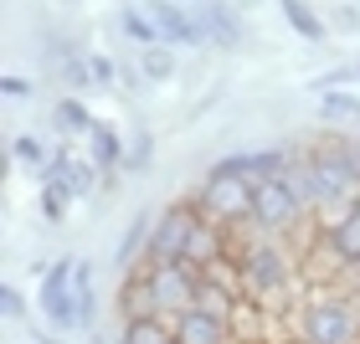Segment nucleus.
I'll return each mask as SVG.
<instances>
[{
    "label": "nucleus",
    "instance_id": "f257e3e1",
    "mask_svg": "<svg viewBox=\"0 0 360 344\" xmlns=\"http://www.w3.org/2000/svg\"><path fill=\"white\" fill-rule=\"evenodd\" d=\"M237 262H242V288H248V298H257V303L278 298V293L288 288V277H293L288 252L278 247V237H263L257 226H252V242L237 252Z\"/></svg>",
    "mask_w": 360,
    "mask_h": 344
},
{
    "label": "nucleus",
    "instance_id": "f03ea898",
    "mask_svg": "<svg viewBox=\"0 0 360 344\" xmlns=\"http://www.w3.org/2000/svg\"><path fill=\"white\" fill-rule=\"evenodd\" d=\"M195 221H201V206L195 201H175L160 211V221L150 226V242H144V252L134 267H165V262H186V242L195 232Z\"/></svg>",
    "mask_w": 360,
    "mask_h": 344
},
{
    "label": "nucleus",
    "instance_id": "7ed1b4c3",
    "mask_svg": "<svg viewBox=\"0 0 360 344\" xmlns=\"http://www.w3.org/2000/svg\"><path fill=\"white\" fill-rule=\"evenodd\" d=\"M304 344H360V308L355 298H330V293H314L304 303Z\"/></svg>",
    "mask_w": 360,
    "mask_h": 344
},
{
    "label": "nucleus",
    "instance_id": "20e7f679",
    "mask_svg": "<svg viewBox=\"0 0 360 344\" xmlns=\"http://www.w3.org/2000/svg\"><path fill=\"white\" fill-rule=\"evenodd\" d=\"M191 201L201 206L211 221H221V226H252V180H237V175L211 170Z\"/></svg>",
    "mask_w": 360,
    "mask_h": 344
},
{
    "label": "nucleus",
    "instance_id": "39448f33",
    "mask_svg": "<svg viewBox=\"0 0 360 344\" xmlns=\"http://www.w3.org/2000/svg\"><path fill=\"white\" fill-rule=\"evenodd\" d=\"M304 211L293 201L288 180L283 175H268V180H252V226L263 237H283L288 226H299Z\"/></svg>",
    "mask_w": 360,
    "mask_h": 344
},
{
    "label": "nucleus",
    "instance_id": "423d86ee",
    "mask_svg": "<svg viewBox=\"0 0 360 344\" xmlns=\"http://www.w3.org/2000/svg\"><path fill=\"white\" fill-rule=\"evenodd\" d=\"M72 277H77V257H57V267L41 277V314L57 324V329H83L77 324V293H72Z\"/></svg>",
    "mask_w": 360,
    "mask_h": 344
},
{
    "label": "nucleus",
    "instance_id": "0eeeda50",
    "mask_svg": "<svg viewBox=\"0 0 360 344\" xmlns=\"http://www.w3.org/2000/svg\"><path fill=\"white\" fill-rule=\"evenodd\" d=\"M155 283V298H160V314H186L195 303V288H201V272L191 262H165V267H144Z\"/></svg>",
    "mask_w": 360,
    "mask_h": 344
},
{
    "label": "nucleus",
    "instance_id": "6e6552de",
    "mask_svg": "<svg viewBox=\"0 0 360 344\" xmlns=\"http://www.w3.org/2000/svg\"><path fill=\"white\" fill-rule=\"evenodd\" d=\"M150 21L160 31V46H206V31L191 11H180L175 0H155L150 6Z\"/></svg>",
    "mask_w": 360,
    "mask_h": 344
},
{
    "label": "nucleus",
    "instance_id": "1a4fd4ad",
    "mask_svg": "<svg viewBox=\"0 0 360 344\" xmlns=\"http://www.w3.org/2000/svg\"><path fill=\"white\" fill-rule=\"evenodd\" d=\"M41 185H57L68 201H77V195H93V185H98V165H88V159L72 154V150H62L57 165L41 175Z\"/></svg>",
    "mask_w": 360,
    "mask_h": 344
},
{
    "label": "nucleus",
    "instance_id": "9d476101",
    "mask_svg": "<svg viewBox=\"0 0 360 344\" xmlns=\"http://www.w3.org/2000/svg\"><path fill=\"white\" fill-rule=\"evenodd\" d=\"M324 252H330L340 267H355L360 272V211H340L330 221V232H324Z\"/></svg>",
    "mask_w": 360,
    "mask_h": 344
},
{
    "label": "nucleus",
    "instance_id": "9b49d317",
    "mask_svg": "<svg viewBox=\"0 0 360 344\" xmlns=\"http://www.w3.org/2000/svg\"><path fill=\"white\" fill-rule=\"evenodd\" d=\"M170 329H175L180 344H232V324L211 319V314H201V308H186V314H175Z\"/></svg>",
    "mask_w": 360,
    "mask_h": 344
},
{
    "label": "nucleus",
    "instance_id": "f8f14e48",
    "mask_svg": "<svg viewBox=\"0 0 360 344\" xmlns=\"http://www.w3.org/2000/svg\"><path fill=\"white\" fill-rule=\"evenodd\" d=\"M119 308H124V319H155V314H160L155 283H150V272H144V267H129V272H124Z\"/></svg>",
    "mask_w": 360,
    "mask_h": 344
},
{
    "label": "nucleus",
    "instance_id": "ddd939ff",
    "mask_svg": "<svg viewBox=\"0 0 360 344\" xmlns=\"http://www.w3.org/2000/svg\"><path fill=\"white\" fill-rule=\"evenodd\" d=\"M88 144H93V165H98V175H119V165H124V144H119V134H113L108 124H93Z\"/></svg>",
    "mask_w": 360,
    "mask_h": 344
},
{
    "label": "nucleus",
    "instance_id": "4468645a",
    "mask_svg": "<svg viewBox=\"0 0 360 344\" xmlns=\"http://www.w3.org/2000/svg\"><path fill=\"white\" fill-rule=\"evenodd\" d=\"M237 293H226L221 283H211V277H201V288H195V303L191 308H201V314H211V319H221V324H232V314H237Z\"/></svg>",
    "mask_w": 360,
    "mask_h": 344
},
{
    "label": "nucleus",
    "instance_id": "2eb2a0df",
    "mask_svg": "<svg viewBox=\"0 0 360 344\" xmlns=\"http://www.w3.org/2000/svg\"><path fill=\"white\" fill-rule=\"evenodd\" d=\"M175 339V329L165 319H124V334H119V344H170Z\"/></svg>",
    "mask_w": 360,
    "mask_h": 344
},
{
    "label": "nucleus",
    "instance_id": "dca6fc26",
    "mask_svg": "<svg viewBox=\"0 0 360 344\" xmlns=\"http://www.w3.org/2000/svg\"><path fill=\"white\" fill-rule=\"evenodd\" d=\"M288 180V190H293V201H299V211L309 216V211H319V190H314V170H309V159H293V165L283 170Z\"/></svg>",
    "mask_w": 360,
    "mask_h": 344
},
{
    "label": "nucleus",
    "instance_id": "f3484780",
    "mask_svg": "<svg viewBox=\"0 0 360 344\" xmlns=\"http://www.w3.org/2000/svg\"><path fill=\"white\" fill-rule=\"evenodd\" d=\"M195 21H201L206 41H221V46H232V41H237V26H232V11H226V6H206V11H195Z\"/></svg>",
    "mask_w": 360,
    "mask_h": 344
},
{
    "label": "nucleus",
    "instance_id": "a211bd4d",
    "mask_svg": "<svg viewBox=\"0 0 360 344\" xmlns=\"http://www.w3.org/2000/svg\"><path fill=\"white\" fill-rule=\"evenodd\" d=\"M11 150H15V159H21V165H31L37 175H46V170L57 165V154L46 150V139H37V134H21V139L11 144Z\"/></svg>",
    "mask_w": 360,
    "mask_h": 344
},
{
    "label": "nucleus",
    "instance_id": "6ab92c4d",
    "mask_svg": "<svg viewBox=\"0 0 360 344\" xmlns=\"http://www.w3.org/2000/svg\"><path fill=\"white\" fill-rule=\"evenodd\" d=\"M319 113H324V124H360V98H350V93H324L319 98Z\"/></svg>",
    "mask_w": 360,
    "mask_h": 344
},
{
    "label": "nucleus",
    "instance_id": "aec40b11",
    "mask_svg": "<svg viewBox=\"0 0 360 344\" xmlns=\"http://www.w3.org/2000/svg\"><path fill=\"white\" fill-rule=\"evenodd\" d=\"M93 124L98 119L77 103V98H62V103H57V128H62V134H93Z\"/></svg>",
    "mask_w": 360,
    "mask_h": 344
},
{
    "label": "nucleus",
    "instance_id": "412c9836",
    "mask_svg": "<svg viewBox=\"0 0 360 344\" xmlns=\"http://www.w3.org/2000/svg\"><path fill=\"white\" fill-rule=\"evenodd\" d=\"M283 15H288V26L299 31V37H309V41H319V37H324V21L304 6V0H283Z\"/></svg>",
    "mask_w": 360,
    "mask_h": 344
},
{
    "label": "nucleus",
    "instance_id": "4be33fe9",
    "mask_svg": "<svg viewBox=\"0 0 360 344\" xmlns=\"http://www.w3.org/2000/svg\"><path fill=\"white\" fill-rule=\"evenodd\" d=\"M72 293H77V324H83V329H88V324H93V267H88V262L83 257H77V277H72Z\"/></svg>",
    "mask_w": 360,
    "mask_h": 344
},
{
    "label": "nucleus",
    "instance_id": "5701e85b",
    "mask_svg": "<svg viewBox=\"0 0 360 344\" xmlns=\"http://www.w3.org/2000/svg\"><path fill=\"white\" fill-rule=\"evenodd\" d=\"M124 31H129V37H139V41H150V46H160V31L150 21V11H124Z\"/></svg>",
    "mask_w": 360,
    "mask_h": 344
},
{
    "label": "nucleus",
    "instance_id": "b1692460",
    "mask_svg": "<svg viewBox=\"0 0 360 344\" xmlns=\"http://www.w3.org/2000/svg\"><path fill=\"white\" fill-rule=\"evenodd\" d=\"M170 67H175L170 46H144V72L150 77H170Z\"/></svg>",
    "mask_w": 360,
    "mask_h": 344
},
{
    "label": "nucleus",
    "instance_id": "393cba45",
    "mask_svg": "<svg viewBox=\"0 0 360 344\" xmlns=\"http://www.w3.org/2000/svg\"><path fill=\"white\" fill-rule=\"evenodd\" d=\"M41 216H46V221H62V216H68V195H62L57 185H41Z\"/></svg>",
    "mask_w": 360,
    "mask_h": 344
},
{
    "label": "nucleus",
    "instance_id": "a878e982",
    "mask_svg": "<svg viewBox=\"0 0 360 344\" xmlns=\"http://www.w3.org/2000/svg\"><path fill=\"white\" fill-rule=\"evenodd\" d=\"M0 314H6V319H21V314H26V303H21V293H15L11 283H6V288H0Z\"/></svg>",
    "mask_w": 360,
    "mask_h": 344
},
{
    "label": "nucleus",
    "instance_id": "bb28decb",
    "mask_svg": "<svg viewBox=\"0 0 360 344\" xmlns=\"http://www.w3.org/2000/svg\"><path fill=\"white\" fill-rule=\"evenodd\" d=\"M62 72H68V83H77V88H83L88 77H93V67H88L83 57H68V62H62Z\"/></svg>",
    "mask_w": 360,
    "mask_h": 344
},
{
    "label": "nucleus",
    "instance_id": "cd10ccee",
    "mask_svg": "<svg viewBox=\"0 0 360 344\" xmlns=\"http://www.w3.org/2000/svg\"><path fill=\"white\" fill-rule=\"evenodd\" d=\"M88 67H93V77H98V83H119V72H113V62H108V57H93Z\"/></svg>",
    "mask_w": 360,
    "mask_h": 344
},
{
    "label": "nucleus",
    "instance_id": "c85d7f7f",
    "mask_svg": "<svg viewBox=\"0 0 360 344\" xmlns=\"http://www.w3.org/2000/svg\"><path fill=\"white\" fill-rule=\"evenodd\" d=\"M0 93H6V98H26L31 83H26V77H0Z\"/></svg>",
    "mask_w": 360,
    "mask_h": 344
},
{
    "label": "nucleus",
    "instance_id": "c756f323",
    "mask_svg": "<svg viewBox=\"0 0 360 344\" xmlns=\"http://www.w3.org/2000/svg\"><path fill=\"white\" fill-rule=\"evenodd\" d=\"M144 154H150V139H144V134H139V139H134V150H129V165H139V159H144Z\"/></svg>",
    "mask_w": 360,
    "mask_h": 344
},
{
    "label": "nucleus",
    "instance_id": "7c9ffc66",
    "mask_svg": "<svg viewBox=\"0 0 360 344\" xmlns=\"http://www.w3.org/2000/svg\"><path fill=\"white\" fill-rule=\"evenodd\" d=\"M37 344H57V339H52V334H41V339H37Z\"/></svg>",
    "mask_w": 360,
    "mask_h": 344
}]
</instances>
